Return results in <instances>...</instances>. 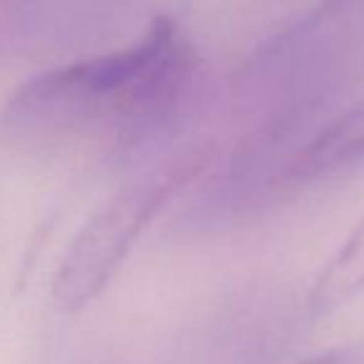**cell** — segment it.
I'll use <instances>...</instances> for the list:
<instances>
[{"label": "cell", "instance_id": "obj_5", "mask_svg": "<svg viewBox=\"0 0 364 364\" xmlns=\"http://www.w3.org/2000/svg\"><path fill=\"white\" fill-rule=\"evenodd\" d=\"M364 292V218L315 278L310 290V307L330 312Z\"/></svg>", "mask_w": 364, "mask_h": 364}, {"label": "cell", "instance_id": "obj_4", "mask_svg": "<svg viewBox=\"0 0 364 364\" xmlns=\"http://www.w3.org/2000/svg\"><path fill=\"white\" fill-rule=\"evenodd\" d=\"M364 159V97L292 154L285 181H317Z\"/></svg>", "mask_w": 364, "mask_h": 364}, {"label": "cell", "instance_id": "obj_1", "mask_svg": "<svg viewBox=\"0 0 364 364\" xmlns=\"http://www.w3.org/2000/svg\"><path fill=\"white\" fill-rule=\"evenodd\" d=\"M198 60L171 18L134 45L30 77L8 102L5 127L33 146L132 149L173 119Z\"/></svg>", "mask_w": 364, "mask_h": 364}, {"label": "cell", "instance_id": "obj_6", "mask_svg": "<svg viewBox=\"0 0 364 364\" xmlns=\"http://www.w3.org/2000/svg\"><path fill=\"white\" fill-rule=\"evenodd\" d=\"M300 364H352L350 355L342 350H332V352H325V355H315L310 360L300 362Z\"/></svg>", "mask_w": 364, "mask_h": 364}, {"label": "cell", "instance_id": "obj_2", "mask_svg": "<svg viewBox=\"0 0 364 364\" xmlns=\"http://www.w3.org/2000/svg\"><path fill=\"white\" fill-rule=\"evenodd\" d=\"M208 166L206 151H186L161 168L127 183L73 238L53 280V297L65 312L87 307L109 285L129 250L178 191Z\"/></svg>", "mask_w": 364, "mask_h": 364}, {"label": "cell", "instance_id": "obj_3", "mask_svg": "<svg viewBox=\"0 0 364 364\" xmlns=\"http://www.w3.org/2000/svg\"><path fill=\"white\" fill-rule=\"evenodd\" d=\"M364 53V0H322L273 45L285 65H317Z\"/></svg>", "mask_w": 364, "mask_h": 364}]
</instances>
